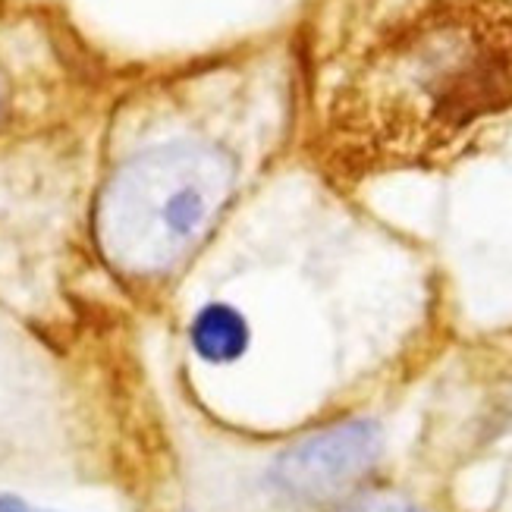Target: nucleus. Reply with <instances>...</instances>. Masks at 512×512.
I'll use <instances>...</instances> for the list:
<instances>
[{
    "mask_svg": "<svg viewBox=\"0 0 512 512\" xmlns=\"http://www.w3.org/2000/svg\"><path fill=\"white\" fill-rule=\"evenodd\" d=\"M512 110V0H418L377 32L330 101L340 173L453 161Z\"/></svg>",
    "mask_w": 512,
    "mask_h": 512,
    "instance_id": "1",
    "label": "nucleus"
},
{
    "mask_svg": "<svg viewBox=\"0 0 512 512\" xmlns=\"http://www.w3.org/2000/svg\"><path fill=\"white\" fill-rule=\"evenodd\" d=\"M233 192V161L205 142H170L126 161L95 211L98 246L120 271L151 277L205 239Z\"/></svg>",
    "mask_w": 512,
    "mask_h": 512,
    "instance_id": "2",
    "label": "nucleus"
},
{
    "mask_svg": "<svg viewBox=\"0 0 512 512\" xmlns=\"http://www.w3.org/2000/svg\"><path fill=\"white\" fill-rule=\"evenodd\" d=\"M384 437L374 421H343L286 450L274 469L277 484L299 500H330L359 481L381 456Z\"/></svg>",
    "mask_w": 512,
    "mask_h": 512,
    "instance_id": "3",
    "label": "nucleus"
},
{
    "mask_svg": "<svg viewBox=\"0 0 512 512\" xmlns=\"http://www.w3.org/2000/svg\"><path fill=\"white\" fill-rule=\"evenodd\" d=\"M192 346L205 362H236L249 349V324L230 305H208L192 324Z\"/></svg>",
    "mask_w": 512,
    "mask_h": 512,
    "instance_id": "4",
    "label": "nucleus"
},
{
    "mask_svg": "<svg viewBox=\"0 0 512 512\" xmlns=\"http://www.w3.org/2000/svg\"><path fill=\"white\" fill-rule=\"evenodd\" d=\"M346 512H421L418 506L399 500V497H387V494H377V497H365L355 506H349Z\"/></svg>",
    "mask_w": 512,
    "mask_h": 512,
    "instance_id": "5",
    "label": "nucleus"
},
{
    "mask_svg": "<svg viewBox=\"0 0 512 512\" xmlns=\"http://www.w3.org/2000/svg\"><path fill=\"white\" fill-rule=\"evenodd\" d=\"M0 512H48V509H35L19 497H0Z\"/></svg>",
    "mask_w": 512,
    "mask_h": 512,
    "instance_id": "6",
    "label": "nucleus"
}]
</instances>
